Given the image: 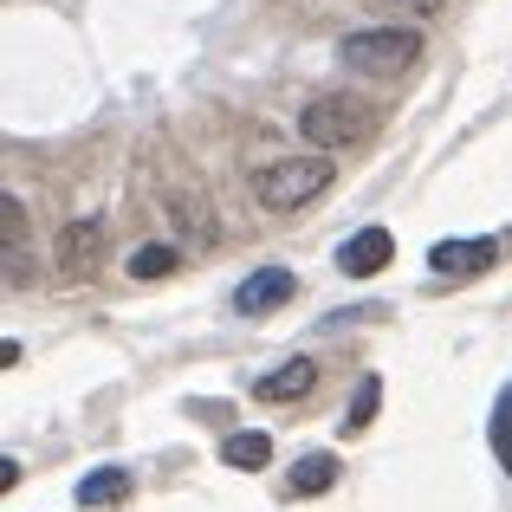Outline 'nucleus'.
I'll return each mask as SVG.
<instances>
[{"label": "nucleus", "mask_w": 512, "mask_h": 512, "mask_svg": "<svg viewBox=\"0 0 512 512\" xmlns=\"http://www.w3.org/2000/svg\"><path fill=\"white\" fill-rule=\"evenodd\" d=\"M331 182H338V163H331V150L279 156V163H266L260 175H253V201H260L266 214H299L305 201H318Z\"/></svg>", "instance_id": "f257e3e1"}, {"label": "nucleus", "mask_w": 512, "mask_h": 512, "mask_svg": "<svg viewBox=\"0 0 512 512\" xmlns=\"http://www.w3.org/2000/svg\"><path fill=\"white\" fill-rule=\"evenodd\" d=\"M370 130H376V104L350 98V91H331V98H318V104L299 111V137L312 143V150H350V143H363Z\"/></svg>", "instance_id": "f03ea898"}, {"label": "nucleus", "mask_w": 512, "mask_h": 512, "mask_svg": "<svg viewBox=\"0 0 512 512\" xmlns=\"http://www.w3.org/2000/svg\"><path fill=\"white\" fill-rule=\"evenodd\" d=\"M338 59L357 65V72H409L422 59V33H409V26H363V33H344Z\"/></svg>", "instance_id": "7ed1b4c3"}, {"label": "nucleus", "mask_w": 512, "mask_h": 512, "mask_svg": "<svg viewBox=\"0 0 512 512\" xmlns=\"http://www.w3.org/2000/svg\"><path fill=\"white\" fill-rule=\"evenodd\" d=\"M292 292H299V273H292V266H260V273L240 279L234 305H240V318H266V312H279Z\"/></svg>", "instance_id": "20e7f679"}, {"label": "nucleus", "mask_w": 512, "mask_h": 512, "mask_svg": "<svg viewBox=\"0 0 512 512\" xmlns=\"http://www.w3.org/2000/svg\"><path fill=\"white\" fill-rule=\"evenodd\" d=\"M500 260V240H441L435 253H428V266H435L441 279H474V273H487V266Z\"/></svg>", "instance_id": "39448f33"}, {"label": "nucleus", "mask_w": 512, "mask_h": 512, "mask_svg": "<svg viewBox=\"0 0 512 512\" xmlns=\"http://www.w3.org/2000/svg\"><path fill=\"white\" fill-rule=\"evenodd\" d=\"M396 260V240H389V227H357V234L338 247V266L350 279H370V273H383V266Z\"/></svg>", "instance_id": "423d86ee"}, {"label": "nucleus", "mask_w": 512, "mask_h": 512, "mask_svg": "<svg viewBox=\"0 0 512 512\" xmlns=\"http://www.w3.org/2000/svg\"><path fill=\"white\" fill-rule=\"evenodd\" d=\"M98 247H104V221H72L59 234V273L65 279H85L91 260H98Z\"/></svg>", "instance_id": "0eeeda50"}, {"label": "nucleus", "mask_w": 512, "mask_h": 512, "mask_svg": "<svg viewBox=\"0 0 512 512\" xmlns=\"http://www.w3.org/2000/svg\"><path fill=\"white\" fill-rule=\"evenodd\" d=\"M312 383H318V363L312 357H292V363H279L273 376H260L253 396H260V402H299V396H312Z\"/></svg>", "instance_id": "6e6552de"}, {"label": "nucleus", "mask_w": 512, "mask_h": 512, "mask_svg": "<svg viewBox=\"0 0 512 512\" xmlns=\"http://www.w3.org/2000/svg\"><path fill=\"white\" fill-rule=\"evenodd\" d=\"M124 500H130V474L124 467H98V474L78 480V506H91V512L98 506H124Z\"/></svg>", "instance_id": "1a4fd4ad"}, {"label": "nucleus", "mask_w": 512, "mask_h": 512, "mask_svg": "<svg viewBox=\"0 0 512 512\" xmlns=\"http://www.w3.org/2000/svg\"><path fill=\"white\" fill-rule=\"evenodd\" d=\"M169 221L182 240H195V247H214V221H208V201H188V195H169Z\"/></svg>", "instance_id": "9d476101"}, {"label": "nucleus", "mask_w": 512, "mask_h": 512, "mask_svg": "<svg viewBox=\"0 0 512 512\" xmlns=\"http://www.w3.org/2000/svg\"><path fill=\"white\" fill-rule=\"evenodd\" d=\"M221 461H227V467H247V474H253V467L273 461V441H266L260 428H240V435L221 441Z\"/></svg>", "instance_id": "9b49d317"}, {"label": "nucleus", "mask_w": 512, "mask_h": 512, "mask_svg": "<svg viewBox=\"0 0 512 512\" xmlns=\"http://www.w3.org/2000/svg\"><path fill=\"white\" fill-rule=\"evenodd\" d=\"M175 266H182V253H175V247H137L124 260V273L137 279V286H156V279H169Z\"/></svg>", "instance_id": "f8f14e48"}, {"label": "nucleus", "mask_w": 512, "mask_h": 512, "mask_svg": "<svg viewBox=\"0 0 512 512\" xmlns=\"http://www.w3.org/2000/svg\"><path fill=\"white\" fill-rule=\"evenodd\" d=\"M376 409H383V376H363L357 383V396H350V409H344V435H363V428L376 422Z\"/></svg>", "instance_id": "ddd939ff"}, {"label": "nucleus", "mask_w": 512, "mask_h": 512, "mask_svg": "<svg viewBox=\"0 0 512 512\" xmlns=\"http://www.w3.org/2000/svg\"><path fill=\"white\" fill-rule=\"evenodd\" d=\"M331 480H338V454H305L292 467V493H331Z\"/></svg>", "instance_id": "4468645a"}, {"label": "nucleus", "mask_w": 512, "mask_h": 512, "mask_svg": "<svg viewBox=\"0 0 512 512\" xmlns=\"http://www.w3.org/2000/svg\"><path fill=\"white\" fill-rule=\"evenodd\" d=\"M487 435H493V454H500L506 474H512V383L500 389V402H493V428H487Z\"/></svg>", "instance_id": "2eb2a0df"}, {"label": "nucleus", "mask_w": 512, "mask_h": 512, "mask_svg": "<svg viewBox=\"0 0 512 512\" xmlns=\"http://www.w3.org/2000/svg\"><path fill=\"white\" fill-rule=\"evenodd\" d=\"M0 234H7V247H20V234H26V208H20V201H0Z\"/></svg>", "instance_id": "dca6fc26"}, {"label": "nucleus", "mask_w": 512, "mask_h": 512, "mask_svg": "<svg viewBox=\"0 0 512 512\" xmlns=\"http://www.w3.org/2000/svg\"><path fill=\"white\" fill-rule=\"evenodd\" d=\"M376 7H389V13H441L448 0H376Z\"/></svg>", "instance_id": "f3484780"}]
</instances>
